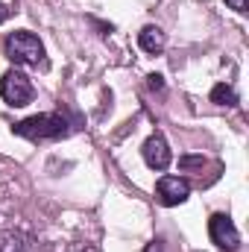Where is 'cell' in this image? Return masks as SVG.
<instances>
[{"label":"cell","instance_id":"5b68a950","mask_svg":"<svg viewBox=\"0 0 249 252\" xmlns=\"http://www.w3.org/2000/svg\"><path fill=\"white\" fill-rule=\"evenodd\" d=\"M141 156H144L147 167H150V170H156V173L167 170V167H170V161H173L170 144H167V138H164L161 132H153V135L144 141V147H141Z\"/></svg>","mask_w":249,"mask_h":252},{"label":"cell","instance_id":"8fae6325","mask_svg":"<svg viewBox=\"0 0 249 252\" xmlns=\"http://www.w3.org/2000/svg\"><path fill=\"white\" fill-rule=\"evenodd\" d=\"M150 88H153V91H161V88H164V82H161V76H158V73H153V76H150Z\"/></svg>","mask_w":249,"mask_h":252},{"label":"cell","instance_id":"5bb4252c","mask_svg":"<svg viewBox=\"0 0 249 252\" xmlns=\"http://www.w3.org/2000/svg\"><path fill=\"white\" fill-rule=\"evenodd\" d=\"M67 252H94V247H88V244H73Z\"/></svg>","mask_w":249,"mask_h":252},{"label":"cell","instance_id":"3957f363","mask_svg":"<svg viewBox=\"0 0 249 252\" xmlns=\"http://www.w3.org/2000/svg\"><path fill=\"white\" fill-rule=\"evenodd\" d=\"M0 97L6 106L12 109H21V106H30L32 97H35V88H32V79L18 70V67H9L3 76H0Z\"/></svg>","mask_w":249,"mask_h":252},{"label":"cell","instance_id":"7c38bea8","mask_svg":"<svg viewBox=\"0 0 249 252\" xmlns=\"http://www.w3.org/2000/svg\"><path fill=\"white\" fill-rule=\"evenodd\" d=\"M226 3H229L235 12H247V3H249V0H226Z\"/></svg>","mask_w":249,"mask_h":252},{"label":"cell","instance_id":"9c48e42d","mask_svg":"<svg viewBox=\"0 0 249 252\" xmlns=\"http://www.w3.org/2000/svg\"><path fill=\"white\" fill-rule=\"evenodd\" d=\"M211 103H217V106H238V91L232 85L220 82V85L211 88Z\"/></svg>","mask_w":249,"mask_h":252},{"label":"cell","instance_id":"9a60e30c","mask_svg":"<svg viewBox=\"0 0 249 252\" xmlns=\"http://www.w3.org/2000/svg\"><path fill=\"white\" fill-rule=\"evenodd\" d=\"M6 18H9V9H6V3H0V24H3Z\"/></svg>","mask_w":249,"mask_h":252},{"label":"cell","instance_id":"ba28073f","mask_svg":"<svg viewBox=\"0 0 249 252\" xmlns=\"http://www.w3.org/2000/svg\"><path fill=\"white\" fill-rule=\"evenodd\" d=\"M35 238L30 232H6L0 235V252H35Z\"/></svg>","mask_w":249,"mask_h":252},{"label":"cell","instance_id":"30bf717a","mask_svg":"<svg viewBox=\"0 0 249 252\" xmlns=\"http://www.w3.org/2000/svg\"><path fill=\"white\" fill-rule=\"evenodd\" d=\"M202 164H205L202 156H182V158H179V167H182V170H193V167H202Z\"/></svg>","mask_w":249,"mask_h":252},{"label":"cell","instance_id":"7a4b0ae2","mask_svg":"<svg viewBox=\"0 0 249 252\" xmlns=\"http://www.w3.org/2000/svg\"><path fill=\"white\" fill-rule=\"evenodd\" d=\"M12 132L18 138H27V141H59L70 132V124L56 112H44V115H32V118L15 124Z\"/></svg>","mask_w":249,"mask_h":252},{"label":"cell","instance_id":"8992f818","mask_svg":"<svg viewBox=\"0 0 249 252\" xmlns=\"http://www.w3.org/2000/svg\"><path fill=\"white\" fill-rule=\"evenodd\" d=\"M187 196H190V185L187 179H179V176H161L156 182V199L164 205V208H176L182 205Z\"/></svg>","mask_w":249,"mask_h":252},{"label":"cell","instance_id":"52a82bcc","mask_svg":"<svg viewBox=\"0 0 249 252\" xmlns=\"http://www.w3.org/2000/svg\"><path fill=\"white\" fill-rule=\"evenodd\" d=\"M164 44H167V35H164V30L156 27V24H147V27L138 32V47H141L144 53H150V56H158V53L164 50Z\"/></svg>","mask_w":249,"mask_h":252},{"label":"cell","instance_id":"4fadbf2b","mask_svg":"<svg viewBox=\"0 0 249 252\" xmlns=\"http://www.w3.org/2000/svg\"><path fill=\"white\" fill-rule=\"evenodd\" d=\"M144 252H164V244H161V241H153V244H147Z\"/></svg>","mask_w":249,"mask_h":252},{"label":"cell","instance_id":"277c9868","mask_svg":"<svg viewBox=\"0 0 249 252\" xmlns=\"http://www.w3.org/2000/svg\"><path fill=\"white\" fill-rule=\"evenodd\" d=\"M208 235H211V244L223 252H238L241 250V232L238 226L232 223L229 214H211L208 220Z\"/></svg>","mask_w":249,"mask_h":252},{"label":"cell","instance_id":"6da1fadb","mask_svg":"<svg viewBox=\"0 0 249 252\" xmlns=\"http://www.w3.org/2000/svg\"><path fill=\"white\" fill-rule=\"evenodd\" d=\"M6 59L12 64H21V67H44L47 56H44V44L35 32L30 30H15L6 35Z\"/></svg>","mask_w":249,"mask_h":252}]
</instances>
